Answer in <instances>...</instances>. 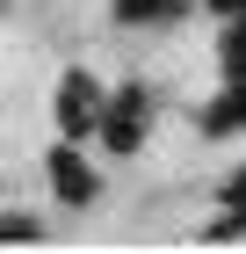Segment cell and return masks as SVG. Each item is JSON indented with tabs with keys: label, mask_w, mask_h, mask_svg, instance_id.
<instances>
[{
	"label": "cell",
	"mask_w": 246,
	"mask_h": 254,
	"mask_svg": "<svg viewBox=\"0 0 246 254\" xmlns=\"http://www.w3.org/2000/svg\"><path fill=\"white\" fill-rule=\"evenodd\" d=\"M44 167H51V189H58V203H95V196H101V175L87 167V153H80V138L51 145V153H44Z\"/></svg>",
	"instance_id": "obj_2"
},
{
	"label": "cell",
	"mask_w": 246,
	"mask_h": 254,
	"mask_svg": "<svg viewBox=\"0 0 246 254\" xmlns=\"http://www.w3.org/2000/svg\"><path fill=\"white\" fill-rule=\"evenodd\" d=\"M203 131H210V138H232V131H246V80H232L225 95H217V102L203 109Z\"/></svg>",
	"instance_id": "obj_4"
},
{
	"label": "cell",
	"mask_w": 246,
	"mask_h": 254,
	"mask_svg": "<svg viewBox=\"0 0 246 254\" xmlns=\"http://www.w3.org/2000/svg\"><path fill=\"white\" fill-rule=\"evenodd\" d=\"M217 65H225V80H246V15H232V29L217 37Z\"/></svg>",
	"instance_id": "obj_5"
},
{
	"label": "cell",
	"mask_w": 246,
	"mask_h": 254,
	"mask_svg": "<svg viewBox=\"0 0 246 254\" xmlns=\"http://www.w3.org/2000/svg\"><path fill=\"white\" fill-rule=\"evenodd\" d=\"M145 124H152V95L145 87H116V95H101V145L109 153H138V138H145Z\"/></svg>",
	"instance_id": "obj_1"
},
{
	"label": "cell",
	"mask_w": 246,
	"mask_h": 254,
	"mask_svg": "<svg viewBox=\"0 0 246 254\" xmlns=\"http://www.w3.org/2000/svg\"><path fill=\"white\" fill-rule=\"evenodd\" d=\"M189 0H116V22H167V15H181Z\"/></svg>",
	"instance_id": "obj_6"
},
{
	"label": "cell",
	"mask_w": 246,
	"mask_h": 254,
	"mask_svg": "<svg viewBox=\"0 0 246 254\" xmlns=\"http://www.w3.org/2000/svg\"><path fill=\"white\" fill-rule=\"evenodd\" d=\"M225 203H232V211L246 218V175H239V182H232V189H225Z\"/></svg>",
	"instance_id": "obj_8"
},
{
	"label": "cell",
	"mask_w": 246,
	"mask_h": 254,
	"mask_svg": "<svg viewBox=\"0 0 246 254\" xmlns=\"http://www.w3.org/2000/svg\"><path fill=\"white\" fill-rule=\"evenodd\" d=\"M210 7H217V15H246V0H210Z\"/></svg>",
	"instance_id": "obj_9"
},
{
	"label": "cell",
	"mask_w": 246,
	"mask_h": 254,
	"mask_svg": "<svg viewBox=\"0 0 246 254\" xmlns=\"http://www.w3.org/2000/svg\"><path fill=\"white\" fill-rule=\"evenodd\" d=\"M95 124H101V87H95V73L73 65V73L58 80V131H65V138H87Z\"/></svg>",
	"instance_id": "obj_3"
},
{
	"label": "cell",
	"mask_w": 246,
	"mask_h": 254,
	"mask_svg": "<svg viewBox=\"0 0 246 254\" xmlns=\"http://www.w3.org/2000/svg\"><path fill=\"white\" fill-rule=\"evenodd\" d=\"M0 240H37V225L29 218H0Z\"/></svg>",
	"instance_id": "obj_7"
}]
</instances>
